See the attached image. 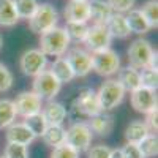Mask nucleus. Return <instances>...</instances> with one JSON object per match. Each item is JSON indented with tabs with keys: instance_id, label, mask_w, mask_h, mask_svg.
I'll list each match as a JSON object with an SVG mask.
<instances>
[{
	"instance_id": "obj_10",
	"label": "nucleus",
	"mask_w": 158,
	"mask_h": 158,
	"mask_svg": "<svg viewBox=\"0 0 158 158\" xmlns=\"http://www.w3.org/2000/svg\"><path fill=\"white\" fill-rule=\"evenodd\" d=\"M19 67L25 76L35 77L36 74L46 70L48 57L40 49H27L19 59Z\"/></svg>"
},
{
	"instance_id": "obj_39",
	"label": "nucleus",
	"mask_w": 158,
	"mask_h": 158,
	"mask_svg": "<svg viewBox=\"0 0 158 158\" xmlns=\"http://www.w3.org/2000/svg\"><path fill=\"white\" fill-rule=\"evenodd\" d=\"M156 115H158V114H156V109H155V111H152L150 114H147V120L144 122L152 135H156V128H158V125H156Z\"/></svg>"
},
{
	"instance_id": "obj_24",
	"label": "nucleus",
	"mask_w": 158,
	"mask_h": 158,
	"mask_svg": "<svg viewBox=\"0 0 158 158\" xmlns=\"http://www.w3.org/2000/svg\"><path fill=\"white\" fill-rule=\"evenodd\" d=\"M19 21L18 11L13 0H0V25L2 27H13Z\"/></svg>"
},
{
	"instance_id": "obj_26",
	"label": "nucleus",
	"mask_w": 158,
	"mask_h": 158,
	"mask_svg": "<svg viewBox=\"0 0 158 158\" xmlns=\"http://www.w3.org/2000/svg\"><path fill=\"white\" fill-rule=\"evenodd\" d=\"M16 108H15V103L11 100H0V130L8 128L11 123H15L16 120Z\"/></svg>"
},
{
	"instance_id": "obj_20",
	"label": "nucleus",
	"mask_w": 158,
	"mask_h": 158,
	"mask_svg": "<svg viewBox=\"0 0 158 158\" xmlns=\"http://www.w3.org/2000/svg\"><path fill=\"white\" fill-rule=\"evenodd\" d=\"M90 19L94 24H106L109 18L114 15L112 8L106 0H90Z\"/></svg>"
},
{
	"instance_id": "obj_35",
	"label": "nucleus",
	"mask_w": 158,
	"mask_h": 158,
	"mask_svg": "<svg viewBox=\"0 0 158 158\" xmlns=\"http://www.w3.org/2000/svg\"><path fill=\"white\" fill-rule=\"evenodd\" d=\"M109 3V6L112 8L114 13H128L130 10L135 8L136 0H106Z\"/></svg>"
},
{
	"instance_id": "obj_12",
	"label": "nucleus",
	"mask_w": 158,
	"mask_h": 158,
	"mask_svg": "<svg viewBox=\"0 0 158 158\" xmlns=\"http://www.w3.org/2000/svg\"><path fill=\"white\" fill-rule=\"evenodd\" d=\"M131 106L135 108L136 112L141 114H150L156 109V90L139 87L131 92Z\"/></svg>"
},
{
	"instance_id": "obj_27",
	"label": "nucleus",
	"mask_w": 158,
	"mask_h": 158,
	"mask_svg": "<svg viewBox=\"0 0 158 158\" xmlns=\"http://www.w3.org/2000/svg\"><path fill=\"white\" fill-rule=\"evenodd\" d=\"M22 123L32 131V135L35 138H41L43 133L46 131V128H48V122H46V118L43 117L41 112H36V114L24 117V122Z\"/></svg>"
},
{
	"instance_id": "obj_25",
	"label": "nucleus",
	"mask_w": 158,
	"mask_h": 158,
	"mask_svg": "<svg viewBox=\"0 0 158 158\" xmlns=\"http://www.w3.org/2000/svg\"><path fill=\"white\" fill-rule=\"evenodd\" d=\"M147 135H150V131L146 127V123L141 122V120H135V122H131L125 130V141L128 144H136L138 146Z\"/></svg>"
},
{
	"instance_id": "obj_6",
	"label": "nucleus",
	"mask_w": 158,
	"mask_h": 158,
	"mask_svg": "<svg viewBox=\"0 0 158 158\" xmlns=\"http://www.w3.org/2000/svg\"><path fill=\"white\" fill-rule=\"evenodd\" d=\"M153 48L150 44L149 40L146 38H136L133 43L130 44L128 48V62H130V67H133L136 70H142V68H147L149 67V62L150 57L153 54Z\"/></svg>"
},
{
	"instance_id": "obj_36",
	"label": "nucleus",
	"mask_w": 158,
	"mask_h": 158,
	"mask_svg": "<svg viewBox=\"0 0 158 158\" xmlns=\"http://www.w3.org/2000/svg\"><path fill=\"white\" fill-rule=\"evenodd\" d=\"M13 87V73L5 67L3 63H0V92H8Z\"/></svg>"
},
{
	"instance_id": "obj_16",
	"label": "nucleus",
	"mask_w": 158,
	"mask_h": 158,
	"mask_svg": "<svg viewBox=\"0 0 158 158\" xmlns=\"http://www.w3.org/2000/svg\"><path fill=\"white\" fill-rule=\"evenodd\" d=\"M41 114L46 118L48 125H62L65 122V118H67V115H68V111L62 103H57V101L51 100L41 109Z\"/></svg>"
},
{
	"instance_id": "obj_15",
	"label": "nucleus",
	"mask_w": 158,
	"mask_h": 158,
	"mask_svg": "<svg viewBox=\"0 0 158 158\" xmlns=\"http://www.w3.org/2000/svg\"><path fill=\"white\" fill-rule=\"evenodd\" d=\"M6 141L8 142H15V144H22V146H29L33 142L35 136L32 135V131L25 127L24 123H11L6 128Z\"/></svg>"
},
{
	"instance_id": "obj_14",
	"label": "nucleus",
	"mask_w": 158,
	"mask_h": 158,
	"mask_svg": "<svg viewBox=\"0 0 158 158\" xmlns=\"http://www.w3.org/2000/svg\"><path fill=\"white\" fill-rule=\"evenodd\" d=\"M67 22H87L90 21V5L82 0H70L63 8Z\"/></svg>"
},
{
	"instance_id": "obj_4",
	"label": "nucleus",
	"mask_w": 158,
	"mask_h": 158,
	"mask_svg": "<svg viewBox=\"0 0 158 158\" xmlns=\"http://www.w3.org/2000/svg\"><path fill=\"white\" fill-rule=\"evenodd\" d=\"M120 68V57L115 51L104 49L98 52H92V71L100 76H112Z\"/></svg>"
},
{
	"instance_id": "obj_3",
	"label": "nucleus",
	"mask_w": 158,
	"mask_h": 158,
	"mask_svg": "<svg viewBox=\"0 0 158 158\" xmlns=\"http://www.w3.org/2000/svg\"><path fill=\"white\" fill-rule=\"evenodd\" d=\"M125 94H127L125 89L120 85V82L117 79H108V81H104L97 92V98L100 101L101 111L108 112V111L115 109L123 101Z\"/></svg>"
},
{
	"instance_id": "obj_18",
	"label": "nucleus",
	"mask_w": 158,
	"mask_h": 158,
	"mask_svg": "<svg viewBox=\"0 0 158 158\" xmlns=\"http://www.w3.org/2000/svg\"><path fill=\"white\" fill-rule=\"evenodd\" d=\"M117 81L120 82V85L125 89V92H133L141 87V79H139V70L133 67H125V68H118L117 71Z\"/></svg>"
},
{
	"instance_id": "obj_44",
	"label": "nucleus",
	"mask_w": 158,
	"mask_h": 158,
	"mask_svg": "<svg viewBox=\"0 0 158 158\" xmlns=\"http://www.w3.org/2000/svg\"><path fill=\"white\" fill-rule=\"evenodd\" d=\"M0 158H5V156H3V155H2V156H0Z\"/></svg>"
},
{
	"instance_id": "obj_31",
	"label": "nucleus",
	"mask_w": 158,
	"mask_h": 158,
	"mask_svg": "<svg viewBox=\"0 0 158 158\" xmlns=\"http://www.w3.org/2000/svg\"><path fill=\"white\" fill-rule=\"evenodd\" d=\"M144 18L149 22L150 29H156L158 27V2L156 0H147L146 3L141 8Z\"/></svg>"
},
{
	"instance_id": "obj_30",
	"label": "nucleus",
	"mask_w": 158,
	"mask_h": 158,
	"mask_svg": "<svg viewBox=\"0 0 158 158\" xmlns=\"http://www.w3.org/2000/svg\"><path fill=\"white\" fill-rule=\"evenodd\" d=\"M138 147L141 150V153L144 155V158H150V156H156L158 153V139H156V135H147L144 138Z\"/></svg>"
},
{
	"instance_id": "obj_29",
	"label": "nucleus",
	"mask_w": 158,
	"mask_h": 158,
	"mask_svg": "<svg viewBox=\"0 0 158 158\" xmlns=\"http://www.w3.org/2000/svg\"><path fill=\"white\" fill-rule=\"evenodd\" d=\"M13 3H15L19 19H27V21L32 18V15L40 5L38 0H13Z\"/></svg>"
},
{
	"instance_id": "obj_41",
	"label": "nucleus",
	"mask_w": 158,
	"mask_h": 158,
	"mask_svg": "<svg viewBox=\"0 0 158 158\" xmlns=\"http://www.w3.org/2000/svg\"><path fill=\"white\" fill-rule=\"evenodd\" d=\"M109 158H123L122 150H120V149H111V155H109Z\"/></svg>"
},
{
	"instance_id": "obj_17",
	"label": "nucleus",
	"mask_w": 158,
	"mask_h": 158,
	"mask_svg": "<svg viewBox=\"0 0 158 158\" xmlns=\"http://www.w3.org/2000/svg\"><path fill=\"white\" fill-rule=\"evenodd\" d=\"M87 125L92 130V133H97L100 136H109L114 130V117L106 112H101L98 115L90 117V122Z\"/></svg>"
},
{
	"instance_id": "obj_7",
	"label": "nucleus",
	"mask_w": 158,
	"mask_h": 158,
	"mask_svg": "<svg viewBox=\"0 0 158 158\" xmlns=\"http://www.w3.org/2000/svg\"><path fill=\"white\" fill-rule=\"evenodd\" d=\"M73 111L87 117H94L101 114V106L97 98V92L90 87H81L77 92V97L73 103Z\"/></svg>"
},
{
	"instance_id": "obj_22",
	"label": "nucleus",
	"mask_w": 158,
	"mask_h": 158,
	"mask_svg": "<svg viewBox=\"0 0 158 158\" xmlns=\"http://www.w3.org/2000/svg\"><path fill=\"white\" fill-rule=\"evenodd\" d=\"M41 138H43L46 146L56 149V147L67 142V130L62 125H48V128Z\"/></svg>"
},
{
	"instance_id": "obj_9",
	"label": "nucleus",
	"mask_w": 158,
	"mask_h": 158,
	"mask_svg": "<svg viewBox=\"0 0 158 158\" xmlns=\"http://www.w3.org/2000/svg\"><path fill=\"white\" fill-rule=\"evenodd\" d=\"M112 36L106 27V24H94L92 27H89L87 36L84 40V43L87 46V51L92 52H98L111 48Z\"/></svg>"
},
{
	"instance_id": "obj_5",
	"label": "nucleus",
	"mask_w": 158,
	"mask_h": 158,
	"mask_svg": "<svg viewBox=\"0 0 158 158\" xmlns=\"http://www.w3.org/2000/svg\"><path fill=\"white\" fill-rule=\"evenodd\" d=\"M33 92L41 100H54L62 89V84L57 81V77L51 73V70H44L33 77L32 82Z\"/></svg>"
},
{
	"instance_id": "obj_28",
	"label": "nucleus",
	"mask_w": 158,
	"mask_h": 158,
	"mask_svg": "<svg viewBox=\"0 0 158 158\" xmlns=\"http://www.w3.org/2000/svg\"><path fill=\"white\" fill-rule=\"evenodd\" d=\"M63 29L67 30L70 41L84 43L87 32H89V25H87V22H67V25H65Z\"/></svg>"
},
{
	"instance_id": "obj_33",
	"label": "nucleus",
	"mask_w": 158,
	"mask_h": 158,
	"mask_svg": "<svg viewBox=\"0 0 158 158\" xmlns=\"http://www.w3.org/2000/svg\"><path fill=\"white\" fill-rule=\"evenodd\" d=\"M3 156L5 158H29V149L27 146H22V144L8 142L5 146Z\"/></svg>"
},
{
	"instance_id": "obj_1",
	"label": "nucleus",
	"mask_w": 158,
	"mask_h": 158,
	"mask_svg": "<svg viewBox=\"0 0 158 158\" xmlns=\"http://www.w3.org/2000/svg\"><path fill=\"white\" fill-rule=\"evenodd\" d=\"M70 38L63 27H54L49 32L40 35V51L46 57H63L70 49Z\"/></svg>"
},
{
	"instance_id": "obj_42",
	"label": "nucleus",
	"mask_w": 158,
	"mask_h": 158,
	"mask_svg": "<svg viewBox=\"0 0 158 158\" xmlns=\"http://www.w3.org/2000/svg\"><path fill=\"white\" fill-rule=\"evenodd\" d=\"M0 48H2V35H0Z\"/></svg>"
},
{
	"instance_id": "obj_11",
	"label": "nucleus",
	"mask_w": 158,
	"mask_h": 158,
	"mask_svg": "<svg viewBox=\"0 0 158 158\" xmlns=\"http://www.w3.org/2000/svg\"><path fill=\"white\" fill-rule=\"evenodd\" d=\"M70 67L74 73V77H85L92 71V54L82 48H71L67 51V57Z\"/></svg>"
},
{
	"instance_id": "obj_38",
	"label": "nucleus",
	"mask_w": 158,
	"mask_h": 158,
	"mask_svg": "<svg viewBox=\"0 0 158 158\" xmlns=\"http://www.w3.org/2000/svg\"><path fill=\"white\" fill-rule=\"evenodd\" d=\"M120 150H122L123 158H144V155L141 153V150L136 144H128L127 142Z\"/></svg>"
},
{
	"instance_id": "obj_21",
	"label": "nucleus",
	"mask_w": 158,
	"mask_h": 158,
	"mask_svg": "<svg viewBox=\"0 0 158 158\" xmlns=\"http://www.w3.org/2000/svg\"><path fill=\"white\" fill-rule=\"evenodd\" d=\"M125 18H127V22H128V27H130L131 33L146 35L150 30V25L146 21V18H144L141 10H136V8L130 10L128 15H125Z\"/></svg>"
},
{
	"instance_id": "obj_23",
	"label": "nucleus",
	"mask_w": 158,
	"mask_h": 158,
	"mask_svg": "<svg viewBox=\"0 0 158 158\" xmlns=\"http://www.w3.org/2000/svg\"><path fill=\"white\" fill-rule=\"evenodd\" d=\"M51 73L57 77V81L60 84H65V82H71L74 79V73L70 67L68 60L65 57H57L51 65Z\"/></svg>"
},
{
	"instance_id": "obj_19",
	"label": "nucleus",
	"mask_w": 158,
	"mask_h": 158,
	"mask_svg": "<svg viewBox=\"0 0 158 158\" xmlns=\"http://www.w3.org/2000/svg\"><path fill=\"white\" fill-rule=\"evenodd\" d=\"M106 27H108L112 38L125 40L131 33V30L128 27V22H127V18H125V15H122V13H114V15L109 18V21L106 22Z\"/></svg>"
},
{
	"instance_id": "obj_2",
	"label": "nucleus",
	"mask_w": 158,
	"mask_h": 158,
	"mask_svg": "<svg viewBox=\"0 0 158 158\" xmlns=\"http://www.w3.org/2000/svg\"><path fill=\"white\" fill-rule=\"evenodd\" d=\"M57 22H59V13L56 6H52L51 3H41L38 5L36 11L29 19V27L33 33L43 35L51 29L57 27Z\"/></svg>"
},
{
	"instance_id": "obj_32",
	"label": "nucleus",
	"mask_w": 158,
	"mask_h": 158,
	"mask_svg": "<svg viewBox=\"0 0 158 158\" xmlns=\"http://www.w3.org/2000/svg\"><path fill=\"white\" fill-rule=\"evenodd\" d=\"M139 79H141V87H147L152 90H156L158 85V73L152 68H142L139 70Z\"/></svg>"
},
{
	"instance_id": "obj_40",
	"label": "nucleus",
	"mask_w": 158,
	"mask_h": 158,
	"mask_svg": "<svg viewBox=\"0 0 158 158\" xmlns=\"http://www.w3.org/2000/svg\"><path fill=\"white\" fill-rule=\"evenodd\" d=\"M156 60H158V52L153 51V54H152V57H150V62H149V68H152V70H155V71H156Z\"/></svg>"
},
{
	"instance_id": "obj_8",
	"label": "nucleus",
	"mask_w": 158,
	"mask_h": 158,
	"mask_svg": "<svg viewBox=\"0 0 158 158\" xmlns=\"http://www.w3.org/2000/svg\"><path fill=\"white\" fill-rule=\"evenodd\" d=\"M92 139H94L92 130L84 122H74L67 130V144H70V146L74 150H77L79 153L87 152L90 149Z\"/></svg>"
},
{
	"instance_id": "obj_13",
	"label": "nucleus",
	"mask_w": 158,
	"mask_h": 158,
	"mask_svg": "<svg viewBox=\"0 0 158 158\" xmlns=\"http://www.w3.org/2000/svg\"><path fill=\"white\" fill-rule=\"evenodd\" d=\"M41 101L43 100L40 98L33 90H30V92H22V94H19L18 98L13 103H15L18 115L27 117V115H32V114H36V112H41V109H43Z\"/></svg>"
},
{
	"instance_id": "obj_37",
	"label": "nucleus",
	"mask_w": 158,
	"mask_h": 158,
	"mask_svg": "<svg viewBox=\"0 0 158 158\" xmlns=\"http://www.w3.org/2000/svg\"><path fill=\"white\" fill-rule=\"evenodd\" d=\"M111 155V149L104 144H98L87 150V158H109Z\"/></svg>"
},
{
	"instance_id": "obj_34",
	"label": "nucleus",
	"mask_w": 158,
	"mask_h": 158,
	"mask_svg": "<svg viewBox=\"0 0 158 158\" xmlns=\"http://www.w3.org/2000/svg\"><path fill=\"white\" fill-rule=\"evenodd\" d=\"M51 158H79V152L74 150L70 144H62V146L52 149Z\"/></svg>"
},
{
	"instance_id": "obj_43",
	"label": "nucleus",
	"mask_w": 158,
	"mask_h": 158,
	"mask_svg": "<svg viewBox=\"0 0 158 158\" xmlns=\"http://www.w3.org/2000/svg\"><path fill=\"white\" fill-rule=\"evenodd\" d=\"M82 2H90V0H82Z\"/></svg>"
}]
</instances>
